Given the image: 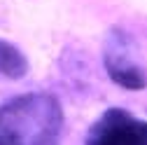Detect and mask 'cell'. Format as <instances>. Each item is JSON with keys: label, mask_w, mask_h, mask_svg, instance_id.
Listing matches in <instances>:
<instances>
[{"label": "cell", "mask_w": 147, "mask_h": 145, "mask_svg": "<svg viewBox=\"0 0 147 145\" xmlns=\"http://www.w3.org/2000/svg\"><path fill=\"white\" fill-rule=\"evenodd\" d=\"M63 112L49 94H26L0 108V145H59Z\"/></svg>", "instance_id": "obj_1"}, {"label": "cell", "mask_w": 147, "mask_h": 145, "mask_svg": "<svg viewBox=\"0 0 147 145\" xmlns=\"http://www.w3.org/2000/svg\"><path fill=\"white\" fill-rule=\"evenodd\" d=\"M86 145H147V122L128 110L110 108L94 122Z\"/></svg>", "instance_id": "obj_2"}, {"label": "cell", "mask_w": 147, "mask_h": 145, "mask_svg": "<svg viewBox=\"0 0 147 145\" xmlns=\"http://www.w3.org/2000/svg\"><path fill=\"white\" fill-rule=\"evenodd\" d=\"M103 63L105 70L112 82H117L124 89H131V91H140L147 87V75L145 70L131 59V51H128V40L121 30H112V35L107 38V47L103 54Z\"/></svg>", "instance_id": "obj_3"}, {"label": "cell", "mask_w": 147, "mask_h": 145, "mask_svg": "<svg viewBox=\"0 0 147 145\" xmlns=\"http://www.w3.org/2000/svg\"><path fill=\"white\" fill-rule=\"evenodd\" d=\"M28 63L24 59V54L9 42L0 40V77H9V80H19L26 75Z\"/></svg>", "instance_id": "obj_4"}]
</instances>
